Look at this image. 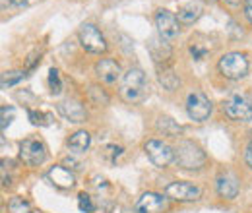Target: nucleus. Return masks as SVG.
I'll return each mask as SVG.
<instances>
[{
    "instance_id": "nucleus-1",
    "label": "nucleus",
    "mask_w": 252,
    "mask_h": 213,
    "mask_svg": "<svg viewBox=\"0 0 252 213\" xmlns=\"http://www.w3.org/2000/svg\"><path fill=\"white\" fill-rule=\"evenodd\" d=\"M148 91L146 74L140 68H130L121 82V97L126 103H140Z\"/></svg>"
},
{
    "instance_id": "nucleus-2",
    "label": "nucleus",
    "mask_w": 252,
    "mask_h": 213,
    "mask_svg": "<svg viewBox=\"0 0 252 213\" xmlns=\"http://www.w3.org/2000/svg\"><path fill=\"white\" fill-rule=\"evenodd\" d=\"M175 161L179 167L183 169H189V171H194V169H202L204 163H206V153L202 152L194 142H179L177 150H175Z\"/></svg>"
},
{
    "instance_id": "nucleus-3",
    "label": "nucleus",
    "mask_w": 252,
    "mask_h": 213,
    "mask_svg": "<svg viewBox=\"0 0 252 213\" xmlns=\"http://www.w3.org/2000/svg\"><path fill=\"white\" fill-rule=\"evenodd\" d=\"M218 68L227 80H241L249 72V61L243 53H227L220 59Z\"/></svg>"
},
{
    "instance_id": "nucleus-4",
    "label": "nucleus",
    "mask_w": 252,
    "mask_h": 213,
    "mask_svg": "<svg viewBox=\"0 0 252 213\" xmlns=\"http://www.w3.org/2000/svg\"><path fill=\"white\" fill-rule=\"evenodd\" d=\"M223 111L231 121L237 122H249L252 121V101L245 95H231L223 103Z\"/></svg>"
},
{
    "instance_id": "nucleus-5",
    "label": "nucleus",
    "mask_w": 252,
    "mask_h": 213,
    "mask_svg": "<svg viewBox=\"0 0 252 213\" xmlns=\"http://www.w3.org/2000/svg\"><path fill=\"white\" fill-rule=\"evenodd\" d=\"M78 37H80L82 47L92 55H103L107 51V41L94 24H84L78 31Z\"/></svg>"
},
{
    "instance_id": "nucleus-6",
    "label": "nucleus",
    "mask_w": 252,
    "mask_h": 213,
    "mask_svg": "<svg viewBox=\"0 0 252 213\" xmlns=\"http://www.w3.org/2000/svg\"><path fill=\"white\" fill-rule=\"evenodd\" d=\"M20 159L30 165V167H39L47 161V148L41 140L37 138H28L20 144Z\"/></svg>"
},
{
    "instance_id": "nucleus-7",
    "label": "nucleus",
    "mask_w": 252,
    "mask_h": 213,
    "mask_svg": "<svg viewBox=\"0 0 252 213\" xmlns=\"http://www.w3.org/2000/svg\"><path fill=\"white\" fill-rule=\"evenodd\" d=\"M187 113L192 121L204 122L208 121V117L212 115V103L206 97V93L202 91H190L187 97Z\"/></svg>"
},
{
    "instance_id": "nucleus-8",
    "label": "nucleus",
    "mask_w": 252,
    "mask_h": 213,
    "mask_svg": "<svg viewBox=\"0 0 252 213\" xmlns=\"http://www.w3.org/2000/svg\"><path fill=\"white\" fill-rule=\"evenodd\" d=\"M144 150L156 167H169L175 161V150L161 140H148Z\"/></svg>"
},
{
    "instance_id": "nucleus-9",
    "label": "nucleus",
    "mask_w": 252,
    "mask_h": 213,
    "mask_svg": "<svg viewBox=\"0 0 252 213\" xmlns=\"http://www.w3.org/2000/svg\"><path fill=\"white\" fill-rule=\"evenodd\" d=\"M179 20H177V16L173 14V12H169V10H158V14H156V28L159 31V37L161 39H165L167 43L169 41H175L177 37H179Z\"/></svg>"
},
{
    "instance_id": "nucleus-10",
    "label": "nucleus",
    "mask_w": 252,
    "mask_h": 213,
    "mask_svg": "<svg viewBox=\"0 0 252 213\" xmlns=\"http://www.w3.org/2000/svg\"><path fill=\"white\" fill-rule=\"evenodd\" d=\"M165 196L175 202H196L202 196V190L192 183H171L165 188Z\"/></svg>"
},
{
    "instance_id": "nucleus-11",
    "label": "nucleus",
    "mask_w": 252,
    "mask_h": 213,
    "mask_svg": "<svg viewBox=\"0 0 252 213\" xmlns=\"http://www.w3.org/2000/svg\"><path fill=\"white\" fill-rule=\"evenodd\" d=\"M95 74L101 82L105 84H117L123 76V70H121V64L113 59H101V61L95 64Z\"/></svg>"
},
{
    "instance_id": "nucleus-12",
    "label": "nucleus",
    "mask_w": 252,
    "mask_h": 213,
    "mask_svg": "<svg viewBox=\"0 0 252 213\" xmlns=\"http://www.w3.org/2000/svg\"><path fill=\"white\" fill-rule=\"evenodd\" d=\"M59 113L63 115L68 122H74V124H80V122H86L88 119V113L84 109V105L76 99H64L57 105Z\"/></svg>"
},
{
    "instance_id": "nucleus-13",
    "label": "nucleus",
    "mask_w": 252,
    "mask_h": 213,
    "mask_svg": "<svg viewBox=\"0 0 252 213\" xmlns=\"http://www.w3.org/2000/svg\"><path fill=\"white\" fill-rule=\"evenodd\" d=\"M165 198L161 194L156 192H146L142 194L136 204H134V212L136 213H159L161 210H165Z\"/></svg>"
},
{
    "instance_id": "nucleus-14",
    "label": "nucleus",
    "mask_w": 252,
    "mask_h": 213,
    "mask_svg": "<svg viewBox=\"0 0 252 213\" xmlns=\"http://www.w3.org/2000/svg\"><path fill=\"white\" fill-rule=\"evenodd\" d=\"M148 49H150V55H152V59L156 62V66H167L169 64V59L173 57V53H171V47H169V43L165 41V39H161V37H154V39H150V43H148Z\"/></svg>"
},
{
    "instance_id": "nucleus-15",
    "label": "nucleus",
    "mask_w": 252,
    "mask_h": 213,
    "mask_svg": "<svg viewBox=\"0 0 252 213\" xmlns=\"http://www.w3.org/2000/svg\"><path fill=\"white\" fill-rule=\"evenodd\" d=\"M216 188H218V194L225 200H235L239 196V181L231 173H221L216 181Z\"/></svg>"
},
{
    "instance_id": "nucleus-16",
    "label": "nucleus",
    "mask_w": 252,
    "mask_h": 213,
    "mask_svg": "<svg viewBox=\"0 0 252 213\" xmlns=\"http://www.w3.org/2000/svg\"><path fill=\"white\" fill-rule=\"evenodd\" d=\"M49 179H51V183L55 184V186H59V188H72V186L76 184L74 173H72L70 169H66L64 165L53 167V169L49 171Z\"/></svg>"
},
{
    "instance_id": "nucleus-17",
    "label": "nucleus",
    "mask_w": 252,
    "mask_h": 213,
    "mask_svg": "<svg viewBox=\"0 0 252 213\" xmlns=\"http://www.w3.org/2000/svg\"><path fill=\"white\" fill-rule=\"evenodd\" d=\"M90 146H92V136H90V132H86V130L74 132V134L70 136V140H68V148L74 153L88 152Z\"/></svg>"
},
{
    "instance_id": "nucleus-18",
    "label": "nucleus",
    "mask_w": 252,
    "mask_h": 213,
    "mask_svg": "<svg viewBox=\"0 0 252 213\" xmlns=\"http://www.w3.org/2000/svg\"><path fill=\"white\" fill-rule=\"evenodd\" d=\"M158 80L167 91H175V90L179 88V76L175 74V70H173L169 64H167V66H159L158 68Z\"/></svg>"
},
{
    "instance_id": "nucleus-19",
    "label": "nucleus",
    "mask_w": 252,
    "mask_h": 213,
    "mask_svg": "<svg viewBox=\"0 0 252 213\" xmlns=\"http://www.w3.org/2000/svg\"><path fill=\"white\" fill-rule=\"evenodd\" d=\"M200 16H202V6H200V4H194V2H190V4H187V6H183V8L177 12V20H179L181 24H185V26L194 24Z\"/></svg>"
},
{
    "instance_id": "nucleus-20",
    "label": "nucleus",
    "mask_w": 252,
    "mask_h": 213,
    "mask_svg": "<svg viewBox=\"0 0 252 213\" xmlns=\"http://www.w3.org/2000/svg\"><path fill=\"white\" fill-rule=\"evenodd\" d=\"M158 130L159 132H163L165 136H169V138H177V136L183 132V128L173 121V119H169V117H159Z\"/></svg>"
},
{
    "instance_id": "nucleus-21",
    "label": "nucleus",
    "mask_w": 252,
    "mask_h": 213,
    "mask_svg": "<svg viewBox=\"0 0 252 213\" xmlns=\"http://www.w3.org/2000/svg\"><path fill=\"white\" fill-rule=\"evenodd\" d=\"M8 213H35V212H33L32 204L28 200L16 196V198H12L8 202Z\"/></svg>"
},
{
    "instance_id": "nucleus-22",
    "label": "nucleus",
    "mask_w": 252,
    "mask_h": 213,
    "mask_svg": "<svg viewBox=\"0 0 252 213\" xmlns=\"http://www.w3.org/2000/svg\"><path fill=\"white\" fill-rule=\"evenodd\" d=\"M49 88H51L53 95H59V93L63 91V82H61V74H59L57 68L49 70Z\"/></svg>"
},
{
    "instance_id": "nucleus-23",
    "label": "nucleus",
    "mask_w": 252,
    "mask_h": 213,
    "mask_svg": "<svg viewBox=\"0 0 252 213\" xmlns=\"http://www.w3.org/2000/svg\"><path fill=\"white\" fill-rule=\"evenodd\" d=\"M28 117H30L32 124H35V126H49V124L53 122V117H51V115H47V113H37V111H33V109L28 111Z\"/></svg>"
},
{
    "instance_id": "nucleus-24",
    "label": "nucleus",
    "mask_w": 252,
    "mask_h": 213,
    "mask_svg": "<svg viewBox=\"0 0 252 213\" xmlns=\"http://www.w3.org/2000/svg\"><path fill=\"white\" fill-rule=\"evenodd\" d=\"M78 208H80V212H84V213H94L95 206H94V202H92V196L86 194V192L78 194Z\"/></svg>"
},
{
    "instance_id": "nucleus-25",
    "label": "nucleus",
    "mask_w": 252,
    "mask_h": 213,
    "mask_svg": "<svg viewBox=\"0 0 252 213\" xmlns=\"http://www.w3.org/2000/svg\"><path fill=\"white\" fill-rule=\"evenodd\" d=\"M22 78H24V72H8V74H4V76H2V90L16 86Z\"/></svg>"
},
{
    "instance_id": "nucleus-26",
    "label": "nucleus",
    "mask_w": 252,
    "mask_h": 213,
    "mask_svg": "<svg viewBox=\"0 0 252 213\" xmlns=\"http://www.w3.org/2000/svg\"><path fill=\"white\" fill-rule=\"evenodd\" d=\"M14 113H16V111H14V107H6V105H4V107L0 109V115H2L0 128H2V132L12 124V121H14Z\"/></svg>"
},
{
    "instance_id": "nucleus-27",
    "label": "nucleus",
    "mask_w": 252,
    "mask_h": 213,
    "mask_svg": "<svg viewBox=\"0 0 252 213\" xmlns=\"http://www.w3.org/2000/svg\"><path fill=\"white\" fill-rule=\"evenodd\" d=\"M90 97H92V101H94L95 105H107L109 103V97L101 91L99 88H95V86L90 88Z\"/></svg>"
},
{
    "instance_id": "nucleus-28",
    "label": "nucleus",
    "mask_w": 252,
    "mask_h": 213,
    "mask_svg": "<svg viewBox=\"0 0 252 213\" xmlns=\"http://www.w3.org/2000/svg\"><path fill=\"white\" fill-rule=\"evenodd\" d=\"M245 159H247V165L252 169V140L249 142V146H247V153H245Z\"/></svg>"
},
{
    "instance_id": "nucleus-29",
    "label": "nucleus",
    "mask_w": 252,
    "mask_h": 213,
    "mask_svg": "<svg viewBox=\"0 0 252 213\" xmlns=\"http://www.w3.org/2000/svg\"><path fill=\"white\" fill-rule=\"evenodd\" d=\"M190 53L194 55V59H202L206 51H202V49H198V47H190Z\"/></svg>"
},
{
    "instance_id": "nucleus-30",
    "label": "nucleus",
    "mask_w": 252,
    "mask_h": 213,
    "mask_svg": "<svg viewBox=\"0 0 252 213\" xmlns=\"http://www.w3.org/2000/svg\"><path fill=\"white\" fill-rule=\"evenodd\" d=\"M245 12H247L249 22L252 24V0H247V4H245Z\"/></svg>"
},
{
    "instance_id": "nucleus-31",
    "label": "nucleus",
    "mask_w": 252,
    "mask_h": 213,
    "mask_svg": "<svg viewBox=\"0 0 252 213\" xmlns=\"http://www.w3.org/2000/svg\"><path fill=\"white\" fill-rule=\"evenodd\" d=\"M10 2H12V4H16V6H22V4H26L28 0H10Z\"/></svg>"
},
{
    "instance_id": "nucleus-32",
    "label": "nucleus",
    "mask_w": 252,
    "mask_h": 213,
    "mask_svg": "<svg viewBox=\"0 0 252 213\" xmlns=\"http://www.w3.org/2000/svg\"><path fill=\"white\" fill-rule=\"evenodd\" d=\"M227 4H233V6H237V4H241V0H225Z\"/></svg>"
},
{
    "instance_id": "nucleus-33",
    "label": "nucleus",
    "mask_w": 252,
    "mask_h": 213,
    "mask_svg": "<svg viewBox=\"0 0 252 213\" xmlns=\"http://www.w3.org/2000/svg\"><path fill=\"white\" fill-rule=\"evenodd\" d=\"M206 2H210V4H214V2H216V0H206Z\"/></svg>"
}]
</instances>
